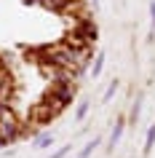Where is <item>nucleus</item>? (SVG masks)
Wrapping results in <instances>:
<instances>
[{
    "label": "nucleus",
    "mask_w": 155,
    "mask_h": 158,
    "mask_svg": "<svg viewBox=\"0 0 155 158\" xmlns=\"http://www.w3.org/2000/svg\"><path fill=\"white\" fill-rule=\"evenodd\" d=\"M24 137V121L16 115L11 102H0V145H14Z\"/></svg>",
    "instance_id": "obj_1"
},
{
    "label": "nucleus",
    "mask_w": 155,
    "mask_h": 158,
    "mask_svg": "<svg viewBox=\"0 0 155 158\" xmlns=\"http://www.w3.org/2000/svg\"><path fill=\"white\" fill-rule=\"evenodd\" d=\"M139 110H142V99H137V105L131 107V123H137V118H139Z\"/></svg>",
    "instance_id": "obj_12"
},
{
    "label": "nucleus",
    "mask_w": 155,
    "mask_h": 158,
    "mask_svg": "<svg viewBox=\"0 0 155 158\" xmlns=\"http://www.w3.org/2000/svg\"><path fill=\"white\" fill-rule=\"evenodd\" d=\"M99 142H102V139H99V137H94V139H91V142H86V148H83V150H80V153H78V156H75V158H88L91 153L96 150V145H99Z\"/></svg>",
    "instance_id": "obj_8"
},
{
    "label": "nucleus",
    "mask_w": 155,
    "mask_h": 158,
    "mask_svg": "<svg viewBox=\"0 0 155 158\" xmlns=\"http://www.w3.org/2000/svg\"><path fill=\"white\" fill-rule=\"evenodd\" d=\"M75 94H78V83H51L43 94V99H51L54 105L64 110L75 102Z\"/></svg>",
    "instance_id": "obj_2"
},
{
    "label": "nucleus",
    "mask_w": 155,
    "mask_h": 158,
    "mask_svg": "<svg viewBox=\"0 0 155 158\" xmlns=\"http://www.w3.org/2000/svg\"><path fill=\"white\" fill-rule=\"evenodd\" d=\"M54 145V131H38L35 134V148L38 150H46Z\"/></svg>",
    "instance_id": "obj_4"
},
{
    "label": "nucleus",
    "mask_w": 155,
    "mask_h": 158,
    "mask_svg": "<svg viewBox=\"0 0 155 158\" xmlns=\"http://www.w3.org/2000/svg\"><path fill=\"white\" fill-rule=\"evenodd\" d=\"M88 107H91V102H80V105H78V110H75V121H78V123L88 115Z\"/></svg>",
    "instance_id": "obj_9"
},
{
    "label": "nucleus",
    "mask_w": 155,
    "mask_h": 158,
    "mask_svg": "<svg viewBox=\"0 0 155 158\" xmlns=\"http://www.w3.org/2000/svg\"><path fill=\"white\" fill-rule=\"evenodd\" d=\"M70 150H72V145H62V148H59V150H54V153H51L48 158H64L67 153H70Z\"/></svg>",
    "instance_id": "obj_11"
},
{
    "label": "nucleus",
    "mask_w": 155,
    "mask_h": 158,
    "mask_svg": "<svg viewBox=\"0 0 155 158\" xmlns=\"http://www.w3.org/2000/svg\"><path fill=\"white\" fill-rule=\"evenodd\" d=\"M123 129H126V121H123V118H118V121H115V129H112V134H110V148H115V145L120 142V137H123Z\"/></svg>",
    "instance_id": "obj_5"
},
{
    "label": "nucleus",
    "mask_w": 155,
    "mask_h": 158,
    "mask_svg": "<svg viewBox=\"0 0 155 158\" xmlns=\"http://www.w3.org/2000/svg\"><path fill=\"white\" fill-rule=\"evenodd\" d=\"M150 16H153V27H155V0L150 3Z\"/></svg>",
    "instance_id": "obj_13"
},
{
    "label": "nucleus",
    "mask_w": 155,
    "mask_h": 158,
    "mask_svg": "<svg viewBox=\"0 0 155 158\" xmlns=\"http://www.w3.org/2000/svg\"><path fill=\"white\" fill-rule=\"evenodd\" d=\"M153 148H155V123L147 129V137H145V156H150V153H153Z\"/></svg>",
    "instance_id": "obj_7"
},
{
    "label": "nucleus",
    "mask_w": 155,
    "mask_h": 158,
    "mask_svg": "<svg viewBox=\"0 0 155 158\" xmlns=\"http://www.w3.org/2000/svg\"><path fill=\"white\" fill-rule=\"evenodd\" d=\"M62 113V107L59 105H54L51 99H40V102H35L32 107H30V115H27V123H38V126H43V123H51L54 118Z\"/></svg>",
    "instance_id": "obj_3"
},
{
    "label": "nucleus",
    "mask_w": 155,
    "mask_h": 158,
    "mask_svg": "<svg viewBox=\"0 0 155 158\" xmlns=\"http://www.w3.org/2000/svg\"><path fill=\"white\" fill-rule=\"evenodd\" d=\"M118 86H120V83H118V78H115L112 83L107 86V91H104V97H102V102H110V99H112V97H115V91H118Z\"/></svg>",
    "instance_id": "obj_10"
},
{
    "label": "nucleus",
    "mask_w": 155,
    "mask_h": 158,
    "mask_svg": "<svg viewBox=\"0 0 155 158\" xmlns=\"http://www.w3.org/2000/svg\"><path fill=\"white\" fill-rule=\"evenodd\" d=\"M102 70H104V54H96L94 56V64H91V78L96 81L99 75H102Z\"/></svg>",
    "instance_id": "obj_6"
}]
</instances>
